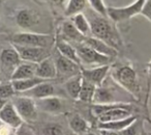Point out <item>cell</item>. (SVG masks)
Returning a JSON list of instances; mask_svg holds the SVG:
<instances>
[{"label": "cell", "instance_id": "cell-10", "mask_svg": "<svg viewBox=\"0 0 151 135\" xmlns=\"http://www.w3.org/2000/svg\"><path fill=\"white\" fill-rule=\"evenodd\" d=\"M110 69H111L110 65H101L91 69H81V75L83 79L89 81L95 86H99L106 80Z\"/></svg>", "mask_w": 151, "mask_h": 135}, {"label": "cell", "instance_id": "cell-18", "mask_svg": "<svg viewBox=\"0 0 151 135\" xmlns=\"http://www.w3.org/2000/svg\"><path fill=\"white\" fill-rule=\"evenodd\" d=\"M55 46H56V49H57V51H58L59 54L66 57V58L70 59V60H73V62L78 63V65H81L77 50H76L75 46L71 45V43L63 40V38H61L60 36H57V38H55Z\"/></svg>", "mask_w": 151, "mask_h": 135}, {"label": "cell", "instance_id": "cell-27", "mask_svg": "<svg viewBox=\"0 0 151 135\" xmlns=\"http://www.w3.org/2000/svg\"><path fill=\"white\" fill-rule=\"evenodd\" d=\"M96 87L97 86H95L94 84L82 78V86H81L78 100L81 102H85V103H92Z\"/></svg>", "mask_w": 151, "mask_h": 135}, {"label": "cell", "instance_id": "cell-37", "mask_svg": "<svg viewBox=\"0 0 151 135\" xmlns=\"http://www.w3.org/2000/svg\"><path fill=\"white\" fill-rule=\"evenodd\" d=\"M6 102H7V100H3V99H0V110L2 109L3 108V106L6 104Z\"/></svg>", "mask_w": 151, "mask_h": 135}, {"label": "cell", "instance_id": "cell-13", "mask_svg": "<svg viewBox=\"0 0 151 135\" xmlns=\"http://www.w3.org/2000/svg\"><path fill=\"white\" fill-rule=\"evenodd\" d=\"M35 76L47 81H51L57 78L56 65H55L54 58L52 56L47 57L36 65Z\"/></svg>", "mask_w": 151, "mask_h": 135}, {"label": "cell", "instance_id": "cell-40", "mask_svg": "<svg viewBox=\"0 0 151 135\" xmlns=\"http://www.w3.org/2000/svg\"><path fill=\"white\" fill-rule=\"evenodd\" d=\"M0 126H1V123H0Z\"/></svg>", "mask_w": 151, "mask_h": 135}, {"label": "cell", "instance_id": "cell-6", "mask_svg": "<svg viewBox=\"0 0 151 135\" xmlns=\"http://www.w3.org/2000/svg\"><path fill=\"white\" fill-rule=\"evenodd\" d=\"M12 103L15 106L16 110L19 113V115L21 116L24 123H31L36 120L38 109L37 106H36L35 100L21 95L14 98Z\"/></svg>", "mask_w": 151, "mask_h": 135}, {"label": "cell", "instance_id": "cell-29", "mask_svg": "<svg viewBox=\"0 0 151 135\" xmlns=\"http://www.w3.org/2000/svg\"><path fill=\"white\" fill-rule=\"evenodd\" d=\"M16 91L13 87L12 82H3L0 83V99L9 100L15 96Z\"/></svg>", "mask_w": 151, "mask_h": 135}, {"label": "cell", "instance_id": "cell-38", "mask_svg": "<svg viewBox=\"0 0 151 135\" xmlns=\"http://www.w3.org/2000/svg\"><path fill=\"white\" fill-rule=\"evenodd\" d=\"M139 135H149V133L146 132V130L144 129V127L142 126V128H141V131H140V134Z\"/></svg>", "mask_w": 151, "mask_h": 135}, {"label": "cell", "instance_id": "cell-39", "mask_svg": "<svg viewBox=\"0 0 151 135\" xmlns=\"http://www.w3.org/2000/svg\"><path fill=\"white\" fill-rule=\"evenodd\" d=\"M101 135H109L107 132H105V131H101Z\"/></svg>", "mask_w": 151, "mask_h": 135}, {"label": "cell", "instance_id": "cell-24", "mask_svg": "<svg viewBox=\"0 0 151 135\" xmlns=\"http://www.w3.org/2000/svg\"><path fill=\"white\" fill-rule=\"evenodd\" d=\"M45 81H47V80H44V79L34 76V77H32V78L23 79V80H14V81H11V82H12V84H13V87L16 93L23 94V93H25V91H29V89H33L36 85L45 82Z\"/></svg>", "mask_w": 151, "mask_h": 135}, {"label": "cell", "instance_id": "cell-33", "mask_svg": "<svg viewBox=\"0 0 151 135\" xmlns=\"http://www.w3.org/2000/svg\"><path fill=\"white\" fill-rule=\"evenodd\" d=\"M140 15H142L143 17H145L151 22V0H146L145 1Z\"/></svg>", "mask_w": 151, "mask_h": 135}, {"label": "cell", "instance_id": "cell-30", "mask_svg": "<svg viewBox=\"0 0 151 135\" xmlns=\"http://www.w3.org/2000/svg\"><path fill=\"white\" fill-rule=\"evenodd\" d=\"M42 135H64V131L59 124H48L42 128Z\"/></svg>", "mask_w": 151, "mask_h": 135}, {"label": "cell", "instance_id": "cell-12", "mask_svg": "<svg viewBox=\"0 0 151 135\" xmlns=\"http://www.w3.org/2000/svg\"><path fill=\"white\" fill-rule=\"evenodd\" d=\"M110 103H122V102H119L116 99L115 89L112 86H109V85H106L103 82L95 89L92 104L101 105V104H110Z\"/></svg>", "mask_w": 151, "mask_h": 135}, {"label": "cell", "instance_id": "cell-16", "mask_svg": "<svg viewBox=\"0 0 151 135\" xmlns=\"http://www.w3.org/2000/svg\"><path fill=\"white\" fill-rule=\"evenodd\" d=\"M60 32H61V38L67 41V42H73L77 44H81L85 41L86 36L81 34L80 32L77 30V28L73 26L70 20H66L63 21L60 26Z\"/></svg>", "mask_w": 151, "mask_h": 135}, {"label": "cell", "instance_id": "cell-34", "mask_svg": "<svg viewBox=\"0 0 151 135\" xmlns=\"http://www.w3.org/2000/svg\"><path fill=\"white\" fill-rule=\"evenodd\" d=\"M46 1H48L49 3L58 7H65V5L67 3V0H46Z\"/></svg>", "mask_w": 151, "mask_h": 135}, {"label": "cell", "instance_id": "cell-15", "mask_svg": "<svg viewBox=\"0 0 151 135\" xmlns=\"http://www.w3.org/2000/svg\"><path fill=\"white\" fill-rule=\"evenodd\" d=\"M83 43L89 46L90 48H92L96 52H99V54H103L105 56L110 57V58H114L118 55V50H116L115 48L108 45L107 43L94 38V36H88V38H85Z\"/></svg>", "mask_w": 151, "mask_h": 135}, {"label": "cell", "instance_id": "cell-36", "mask_svg": "<svg viewBox=\"0 0 151 135\" xmlns=\"http://www.w3.org/2000/svg\"><path fill=\"white\" fill-rule=\"evenodd\" d=\"M147 71H148V76H149V79L151 80V60L147 63Z\"/></svg>", "mask_w": 151, "mask_h": 135}, {"label": "cell", "instance_id": "cell-32", "mask_svg": "<svg viewBox=\"0 0 151 135\" xmlns=\"http://www.w3.org/2000/svg\"><path fill=\"white\" fill-rule=\"evenodd\" d=\"M15 135H36V133L27 123H23L21 126L15 129Z\"/></svg>", "mask_w": 151, "mask_h": 135}, {"label": "cell", "instance_id": "cell-8", "mask_svg": "<svg viewBox=\"0 0 151 135\" xmlns=\"http://www.w3.org/2000/svg\"><path fill=\"white\" fill-rule=\"evenodd\" d=\"M55 65H56L57 71V78L67 79L76 76V75L81 74V65L78 63L73 62V60L62 56L58 53L56 57L54 58Z\"/></svg>", "mask_w": 151, "mask_h": 135}, {"label": "cell", "instance_id": "cell-17", "mask_svg": "<svg viewBox=\"0 0 151 135\" xmlns=\"http://www.w3.org/2000/svg\"><path fill=\"white\" fill-rule=\"evenodd\" d=\"M38 20H40V17H38L37 13L28 9H20L16 15V22H17L18 26L23 29L32 28L38 23Z\"/></svg>", "mask_w": 151, "mask_h": 135}, {"label": "cell", "instance_id": "cell-35", "mask_svg": "<svg viewBox=\"0 0 151 135\" xmlns=\"http://www.w3.org/2000/svg\"><path fill=\"white\" fill-rule=\"evenodd\" d=\"M83 135H101V131H99V132H96V131H92L90 129V130L87 131V132L84 133Z\"/></svg>", "mask_w": 151, "mask_h": 135}, {"label": "cell", "instance_id": "cell-31", "mask_svg": "<svg viewBox=\"0 0 151 135\" xmlns=\"http://www.w3.org/2000/svg\"><path fill=\"white\" fill-rule=\"evenodd\" d=\"M141 128H142V125L138 122V120L134 123H132L130 126H128L125 130H123L121 132L122 135H139L140 134Z\"/></svg>", "mask_w": 151, "mask_h": 135}, {"label": "cell", "instance_id": "cell-26", "mask_svg": "<svg viewBox=\"0 0 151 135\" xmlns=\"http://www.w3.org/2000/svg\"><path fill=\"white\" fill-rule=\"evenodd\" d=\"M87 0H67V3L64 7V16L71 18L77 14L83 13L87 7Z\"/></svg>", "mask_w": 151, "mask_h": 135}, {"label": "cell", "instance_id": "cell-20", "mask_svg": "<svg viewBox=\"0 0 151 135\" xmlns=\"http://www.w3.org/2000/svg\"><path fill=\"white\" fill-rule=\"evenodd\" d=\"M36 65L37 63L27 62V61H22L14 72L11 75V81L14 80H23V79L32 78L35 76Z\"/></svg>", "mask_w": 151, "mask_h": 135}, {"label": "cell", "instance_id": "cell-21", "mask_svg": "<svg viewBox=\"0 0 151 135\" xmlns=\"http://www.w3.org/2000/svg\"><path fill=\"white\" fill-rule=\"evenodd\" d=\"M0 61L5 69H12V73L22 62L17 50L14 47L2 49L0 53Z\"/></svg>", "mask_w": 151, "mask_h": 135}, {"label": "cell", "instance_id": "cell-23", "mask_svg": "<svg viewBox=\"0 0 151 135\" xmlns=\"http://www.w3.org/2000/svg\"><path fill=\"white\" fill-rule=\"evenodd\" d=\"M63 86H64L66 94L71 99L78 100L79 94H80L81 91V86H82V75H76V76L65 80Z\"/></svg>", "mask_w": 151, "mask_h": 135}, {"label": "cell", "instance_id": "cell-25", "mask_svg": "<svg viewBox=\"0 0 151 135\" xmlns=\"http://www.w3.org/2000/svg\"><path fill=\"white\" fill-rule=\"evenodd\" d=\"M71 21V23L73 24L77 30L80 32L81 34H83L84 36L88 38V36H92L91 34V28L90 24L88 22V19L86 18L84 13L77 14V15L73 16L71 18H69Z\"/></svg>", "mask_w": 151, "mask_h": 135}, {"label": "cell", "instance_id": "cell-5", "mask_svg": "<svg viewBox=\"0 0 151 135\" xmlns=\"http://www.w3.org/2000/svg\"><path fill=\"white\" fill-rule=\"evenodd\" d=\"M77 53H78V57L80 59L81 65H96V67H101V65H110L112 62L113 58H110L108 56H105L103 54H99L92 48L87 46L84 43L81 44H77L75 46Z\"/></svg>", "mask_w": 151, "mask_h": 135}, {"label": "cell", "instance_id": "cell-28", "mask_svg": "<svg viewBox=\"0 0 151 135\" xmlns=\"http://www.w3.org/2000/svg\"><path fill=\"white\" fill-rule=\"evenodd\" d=\"M87 2L90 5V9L96 14L103 16V17H108L107 5L105 4L104 0H87Z\"/></svg>", "mask_w": 151, "mask_h": 135}, {"label": "cell", "instance_id": "cell-4", "mask_svg": "<svg viewBox=\"0 0 151 135\" xmlns=\"http://www.w3.org/2000/svg\"><path fill=\"white\" fill-rule=\"evenodd\" d=\"M146 0H136L132 4L123 7H107L108 18L114 23L124 22L134 18V16L140 15L142 7Z\"/></svg>", "mask_w": 151, "mask_h": 135}, {"label": "cell", "instance_id": "cell-14", "mask_svg": "<svg viewBox=\"0 0 151 135\" xmlns=\"http://www.w3.org/2000/svg\"><path fill=\"white\" fill-rule=\"evenodd\" d=\"M22 96L29 97L33 100H40L44 98L56 96V89H55V85L50 81H45V82L34 86L33 89L23 93Z\"/></svg>", "mask_w": 151, "mask_h": 135}, {"label": "cell", "instance_id": "cell-9", "mask_svg": "<svg viewBox=\"0 0 151 135\" xmlns=\"http://www.w3.org/2000/svg\"><path fill=\"white\" fill-rule=\"evenodd\" d=\"M0 123L12 129H17L24 123L12 101H7L2 109L0 110Z\"/></svg>", "mask_w": 151, "mask_h": 135}, {"label": "cell", "instance_id": "cell-22", "mask_svg": "<svg viewBox=\"0 0 151 135\" xmlns=\"http://www.w3.org/2000/svg\"><path fill=\"white\" fill-rule=\"evenodd\" d=\"M68 126L73 133H76V134L78 135H83L87 131L90 130L89 123L79 113H73L69 116Z\"/></svg>", "mask_w": 151, "mask_h": 135}, {"label": "cell", "instance_id": "cell-3", "mask_svg": "<svg viewBox=\"0 0 151 135\" xmlns=\"http://www.w3.org/2000/svg\"><path fill=\"white\" fill-rule=\"evenodd\" d=\"M12 45H19V46H30L40 47V48L49 49L55 44V38L51 34L37 33V32H18L9 38Z\"/></svg>", "mask_w": 151, "mask_h": 135}, {"label": "cell", "instance_id": "cell-7", "mask_svg": "<svg viewBox=\"0 0 151 135\" xmlns=\"http://www.w3.org/2000/svg\"><path fill=\"white\" fill-rule=\"evenodd\" d=\"M14 48L17 50L20 58L22 61L27 62L38 63L45 58L51 56L50 50L46 48H40V47H30V46H19V45H13Z\"/></svg>", "mask_w": 151, "mask_h": 135}, {"label": "cell", "instance_id": "cell-1", "mask_svg": "<svg viewBox=\"0 0 151 135\" xmlns=\"http://www.w3.org/2000/svg\"><path fill=\"white\" fill-rule=\"evenodd\" d=\"M86 18L90 24L91 34L94 38L101 40L103 42L107 43L111 47L118 50V47L121 44L120 36L116 30L115 26L113 25V22L108 17L96 14L90 7H86Z\"/></svg>", "mask_w": 151, "mask_h": 135}, {"label": "cell", "instance_id": "cell-2", "mask_svg": "<svg viewBox=\"0 0 151 135\" xmlns=\"http://www.w3.org/2000/svg\"><path fill=\"white\" fill-rule=\"evenodd\" d=\"M113 79L122 89L129 94L134 99H140L141 87L134 69L130 65H123L115 69Z\"/></svg>", "mask_w": 151, "mask_h": 135}, {"label": "cell", "instance_id": "cell-11", "mask_svg": "<svg viewBox=\"0 0 151 135\" xmlns=\"http://www.w3.org/2000/svg\"><path fill=\"white\" fill-rule=\"evenodd\" d=\"M37 109L45 111L50 114H60L64 110V104L63 101L58 98L57 96H52V97L44 98L40 100H35Z\"/></svg>", "mask_w": 151, "mask_h": 135}, {"label": "cell", "instance_id": "cell-19", "mask_svg": "<svg viewBox=\"0 0 151 135\" xmlns=\"http://www.w3.org/2000/svg\"><path fill=\"white\" fill-rule=\"evenodd\" d=\"M138 120L137 116L130 115L125 118L118 120H113V122H108V123H99V131H112V132H122L125 130L128 126L134 123Z\"/></svg>", "mask_w": 151, "mask_h": 135}]
</instances>
